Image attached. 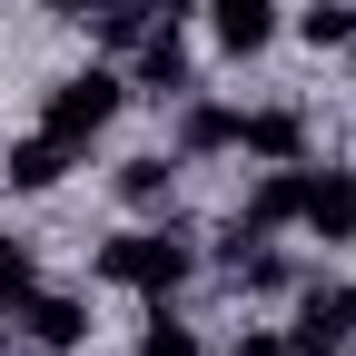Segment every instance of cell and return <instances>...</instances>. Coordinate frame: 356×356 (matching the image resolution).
<instances>
[{"label": "cell", "mask_w": 356, "mask_h": 356, "mask_svg": "<svg viewBox=\"0 0 356 356\" xmlns=\"http://www.w3.org/2000/svg\"><path fill=\"white\" fill-rule=\"evenodd\" d=\"M188 267H198V248L168 238V228H129V238L99 248V277H109V287H139V297H168Z\"/></svg>", "instance_id": "6da1fadb"}, {"label": "cell", "mask_w": 356, "mask_h": 356, "mask_svg": "<svg viewBox=\"0 0 356 356\" xmlns=\"http://www.w3.org/2000/svg\"><path fill=\"white\" fill-rule=\"evenodd\" d=\"M119 99H129L119 70H70V79L50 89V139H60V149H89V139L119 119Z\"/></svg>", "instance_id": "7a4b0ae2"}, {"label": "cell", "mask_w": 356, "mask_h": 356, "mask_svg": "<svg viewBox=\"0 0 356 356\" xmlns=\"http://www.w3.org/2000/svg\"><path fill=\"white\" fill-rule=\"evenodd\" d=\"M287 346H297V356H337V346H356V287H307Z\"/></svg>", "instance_id": "3957f363"}, {"label": "cell", "mask_w": 356, "mask_h": 356, "mask_svg": "<svg viewBox=\"0 0 356 356\" xmlns=\"http://www.w3.org/2000/svg\"><path fill=\"white\" fill-rule=\"evenodd\" d=\"M297 218H307V228H317L327 248H346V238H356V168L307 178V188H297Z\"/></svg>", "instance_id": "277c9868"}, {"label": "cell", "mask_w": 356, "mask_h": 356, "mask_svg": "<svg viewBox=\"0 0 356 356\" xmlns=\"http://www.w3.org/2000/svg\"><path fill=\"white\" fill-rule=\"evenodd\" d=\"M297 188H307V168H267L257 188H248V208H238L228 248H238V238H267V228H287V218H297Z\"/></svg>", "instance_id": "5b68a950"}, {"label": "cell", "mask_w": 356, "mask_h": 356, "mask_svg": "<svg viewBox=\"0 0 356 356\" xmlns=\"http://www.w3.org/2000/svg\"><path fill=\"white\" fill-rule=\"evenodd\" d=\"M10 317H20L40 346H79V337H89V307H79V297H40V287H30V297L10 307Z\"/></svg>", "instance_id": "8992f818"}, {"label": "cell", "mask_w": 356, "mask_h": 356, "mask_svg": "<svg viewBox=\"0 0 356 356\" xmlns=\"http://www.w3.org/2000/svg\"><path fill=\"white\" fill-rule=\"evenodd\" d=\"M139 89H159V99H188V50H178V20H159L139 40Z\"/></svg>", "instance_id": "52a82bcc"}, {"label": "cell", "mask_w": 356, "mask_h": 356, "mask_svg": "<svg viewBox=\"0 0 356 356\" xmlns=\"http://www.w3.org/2000/svg\"><path fill=\"white\" fill-rule=\"evenodd\" d=\"M70 159H79V149H60L50 129H40V139H20V149H10V168H0V178H10V188H30V198H40V188H60V168H70Z\"/></svg>", "instance_id": "ba28073f"}, {"label": "cell", "mask_w": 356, "mask_h": 356, "mask_svg": "<svg viewBox=\"0 0 356 356\" xmlns=\"http://www.w3.org/2000/svg\"><path fill=\"white\" fill-rule=\"evenodd\" d=\"M238 139H248V159H277V168H287V159L307 149V119H297V109H257V119H238Z\"/></svg>", "instance_id": "9c48e42d"}, {"label": "cell", "mask_w": 356, "mask_h": 356, "mask_svg": "<svg viewBox=\"0 0 356 356\" xmlns=\"http://www.w3.org/2000/svg\"><path fill=\"white\" fill-rule=\"evenodd\" d=\"M218 40L248 60V50H267L277 40V0H218Z\"/></svg>", "instance_id": "30bf717a"}, {"label": "cell", "mask_w": 356, "mask_h": 356, "mask_svg": "<svg viewBox=\"0 0 356 356\" xmlns=\"http://www.w3.org/2000/svg\"><path fill=\"white\" fill-rule=\"evenodd\" d=\"M297 40L307 50H356V10L346 0H317V10H297Z\"/></svg>", "instance_id": "8fae6325"}, {"label": "cell", "mask_w": 356, "mask_h": 356, "mask_svg": "<svg viewBox=\"0 0 356 356\" xmlns=\"http://www.w3.org/2000/svg\"><path fill=\"white\" fill-rule=\"evenodd\" d=\"M168 188H178L168 159H129V168H119V198H129V208H168Z\"/></svg>", "instance_id": "7c38bea8"}, {"label": "cell", "mask_w": 356, "mask_h": 356, "mask_svg": "<svg viewBox=\"0 0 356 356\" xmlns=\"http://www.w3.org/2000/svg\"><path fill=\"white\" fill-rule=\"evenodd\" d=\"M89 20H99V30L119 40V50H129V40H149V30H159V0H99Z\"/></svg>", "instance_id": "4fadbf2b"}, {"label": "cell", "mask_w": 356, "mask_h": 356, "mask_svg": "<svg viewBox=\"0 0 356 356\" xmlns=\"http://www.w3.org/2000/svg\"><path fill=\"white\" fill-rule=\"evenodd\" d=\"M178 139H188V149H228V139H238V109H208V99H188Z\"/></svg>", "instance_id": "5bb4252c"}, {"label": "cell", "mask_w": 356, "mask_h": 356, "mask_svg": "<svg viewBox=\"0 0 356 356\" xmlns=\"http://www.w3.org/2000/svg\"><path fill=\"white\" fill-rule=\"evenodd\" d=\"M30 287H40V267H30V248H20V238H0V307H20Z\"/></svg>", "instance_id": "9a60e30c"}, {"label": "cell", "mask_w": 356, "mask_h": 356, "mask_svg": "<svg viewBox=\"0 0 356 356\" xmlns=\"http://www.w3.org/2000/svg\"><path fill=\"white\" fill-rule=\"evenodd\" d=\"M139 356H198V337H188V327H178V317H159V327L139 337Z\"/></svg>", "instance_id": "2e32d148"}, {"label": "cell", "mask_w": 356, "mask_h": 356, "mask_svg": "<svg viewBox=\"0 0 356 356\" xmlns=\"http://www.w3.org/2000/svg\"><path fill=\"white\" fill-rule=\"evenodd\" d=\"M228 356H297V346H287V337H277V327H248V337H238V346H228Z\"/></svg>", "instance_id": "e0dca14e"}, {"label": "cell", "mask_w": 356, "mask_h": 356, "mask_svg": "<svg viewBox=\"0 0 356 356\" xmlns=\"http://www.w3.org/2000/svg\"><path fill=\"white\" fill-rule=\"evenodd\" d=\"M50 356H70V346H50Z\"/></svg>", "instance_id": "ac0fdd59"}, {"label": "cell", "mask_w": 356, "mask_h": 356, "mask_svg": "<svg viewBox=\"0 0 356 356\" xmlns=\"http://www.w3.org/2000/svg\"><path fill=\"white\" fill-rule=\"evenodd\" d=\"M0 356H10V346H0Z\"/></svg>", "instance_id": "d6986e66"}]
</instances>
